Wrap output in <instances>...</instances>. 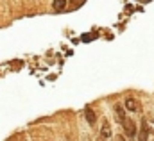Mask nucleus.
<instances>
[{"label": "nucleus", "instance_id": "f257e3e1", "mask_svg": "<svg viewBox=\"0 0 154 141\" xmlns=\"http://www.w3.org/2000/svg\"><path fill=\"white\" fill-rule=\"evenodd\" d=\"M122 125H124V130H125L127 138H133V136L136 134V125H134V122H133L131 118H125V122H124Z\"/></svg>", "mask_w": 154, "mask_h": 141}, {"label": "nucleus", "instance_id": "f03ea898", "mask_svg": "<svg viewBox=\"0 0 154 141\" xmlns=\"http://www.w3.org/2000/svg\"><path fill=\"white\" fill-rule=\"evenodd\" d=\"M149 140V125L145 122H142L140 130H138V141H147Z\"/></svg>", "mask_w": 154, "mask_h": 141}, {"label": "nucleus", "instance_id": "7ed1b4c3", "mask_svg": "<svg viewBox=\"0 0 154 141\" xmlns=\"http://www.w3.org/2000/svg\"><path fill=\"white\" fill-rule=\"evenodd\" d=\"M115 116H116V120H118L120 123H124L125 118H127V116H125V109H124L122 106H118V104L115 106Z\"/></svg>", "mask_w": 154, "mask_h": 141}, {"label": "nucleus", "instance_id": "20e7f679", "mask_svg": "<svg viewBox=\"0 0 154 141\" xmlns=\"http://www.w3.org/2000/svg\"><path fill=\"white\" fill-rule=\"evenodd\" d=\"M84 116H86V120H88V123H95V120H97V116H95V112H93V109L91 107H86L84 109Z\"/></svg>", "mask_w": 154, "mask_h": 141}, {"label": "nucleus", "instance_id": "39448f33", "mask_svg": "<svg viewBox=\"0 0 154 141\" xmlns=\"http://www.w3.org/2000/svg\"><path fill=\"white\" fill-rule=\"evenodd\" d=\"M100 138H102V140L111 138V127H109L108 122H104V125H102V129H100Z\"/></svg>", "mask_w": 154, "mask_h": 141}, {"label": "nucleus", "instance_id": "423d86ee", "mask_svg": "<svg viewBox=\"0 0 154 141\" xmlns=\"http://www.w3.org/2000/svg\"><path fill=\"white\" fill-rule=\"evenodd\" d=\"M52 7H54L56 13H61V11H65V7H66V0H54V2H52Z\"/></svg>", "mask_w": 154, "mask_h": 141}, {"label": "nucleus", "instance_id": "0eeeda50", "mask_svg": "<svg viewBox=\"0 0 154 141\" xmlns=\"http://www.w3.org/2000/svg\"><path fill=\"white\" fill-rule=\"evenodd\" d=\"M125 109L127 111H136L138 109V104L134 98H125Z\"/></svg>", "mask_w": 154, "mask_h": 141}, {"label": "nucleus", "instance_id": "6e6552de", "mask_svg": "<svg viewBox=\"0 0 154 141\" xmlns=\"http://www.w3.org/2000/svg\"><path fill=\"white\" fill-rule=\"evenodd\" d=\"M72 2H74V5H72L74 9H77V7H79L81 4H84V0H72Z\"/></svg>", "mask_w": 154, "mask_h": 141}, {"label": "nucleus", "instance_id": "1a4fd4ad", "mask_svg": "<svg viewBox=\"0 0 154 141\" xmlns=\"http://www.w3.org/2000/svg\"><path fill=\"white\" fill-rule=\"evenodd\" d=\"M115 141H125V138H124V136H116Z\"/></svg>", "mask_w": 154, "mask_h": 141}, {"label": "nucleus", "instance_id": "9d476101", "mask_svg": "<svg viewBox=\"0 0 154 141\" xmlns=\"http://www.w3.org/2000/svg\"><path fill=\"white\" fill-rule=\"evenodd\" d=\"M99 141H104V140H102V138H100V140H99Z\"/></svg>", "mask_w": 154, "mask_h": 141}]
</instances>
